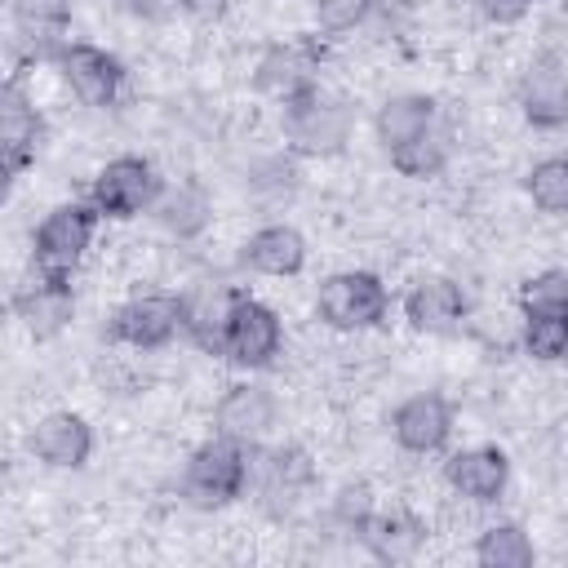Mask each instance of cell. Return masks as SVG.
I'll return each mask as SVG.
<instances>
[{
  "label": "cell",
  "mask_w": 568,
  "mask_h": 568,
  "mask_svg": "<svg viewBox=\"0 0 568 568\" xmlns=\"http://www.w3.org/2000/svg\"><path fill=\"white\" fill-rule=\"evenodd\" d=\"M248 484H253V448L240 439H226L217 430L182 466V497L195 510H222V506L240 501Z\"/></svg>",
  "instance_id": "6da1fadb"
},
{
  "label": "cell",
  "mask_w": 568,
  "mask_h": 568,
  "mask_svg": "<svg viewBox=\"0 0 568 568\" xmlns=\"http://www.w3.org/2000/svg\"><path fill=\"white\" fill-rule=\"evenodd\" d=\"M351 129H355L351 102L324 89H306L293 102H284V138L297 155H337L351 142Z\"/></svg>",
  "instance_id": "7a4b0ae2"
},
{
  "label": "cell",
  "mask_w": 568,
  "mask_h": 568,
  "mask_svg": "<svg viewBox=\"0 0 568 568\" xmlns=\"http://www.w3.org/2000/svg\"><path fill=\"white\" fill-rule=\"evenodd\" d=\"M390 311V293L373 271H337L315 293V315L337 333L377 328Z\"/></svg>",
  "instance_id": "3957f363"
},
{
  "label": "cell",
  "mask_w": 568,
  "mask_h": 568,
  "mask_svg": "<svg viewBox=\"0 0 568 568\" xmlns=\"http://www.w3.org/2000/svg\"><path fill=\"white\" fill-rule=\"evenodd\" d=\"M49 62L62 71V80L71 84V93L80 102H89V106H115L120 93H124V80H129L124 62L111 49L89 44V40H62Z\"/></svg>",
  "instance_id": "277c9868"
},
{
  "label": "cell",
  "mask_w": 568,
  "mask_h": 568,
  "mask_svg": "<svg viewBox=\"0 0 568 568\" xmlns=\"http://www.w3.org/2000/svg\"><path fill=\"white\" fill-rule=\"evenodd\" d=\"M160 178L151 169V160L142 155H115L98 169L93 186H89V204L102 213V217H138L155 204L160 195Z\"/></svg>",
  "instance_id": "5b68a950"
},
{
  "label": "cell",
  "mask_w": 568,
  "mask_h": 568,
  "mask_svg": "<svg viewBox=\"0 0 568 568\" xmlns=\"http://www.w3.org/2000/svg\"><path fill=\"white\" fill-rule=\"evenodd\" d=\"M182 333V297L173 293H138L106 320V337L133 351H164Z\"/></svg>",
  "instance_id": "8992f818"
},
{
  "label": "cell",
  "mask_w": 568,
  "mask_h": 568,
  "mask_svg": "<svg viewBox=\"0 0 568 568\" xmlns=\"http://www.w3.org/2000/svg\"><path fill=\"white\" fill-rule=\"evenodd\" d=\"M320 67H324V44L315 36H293L271 44L257 67H253V84L280 102H293L306 89H320Z\"/></svg>",
  "instance_id": "52a82bcc"
},
{
  "label": "cell",
  "mask_w": 568,
  "mask_h": 568,
  "mask_svg": "<svg viewBox=\"0 0 568 568\" xmlns=\"http://www.w3.org/2000/svg\"><path fill=\"white\" fill-rule=\"evenodd\" d=\"M98 209L93 204H58L44 213V222L36 226L31 235V257L36 266H49V271H75V262L84 257V248L93 244V231H98Z\"/></svg>",
  "instance_id": "ba28073f"
},
{
  "label": "cell",
  "mask_w": 568,
  "mask_h": 568,
  "mask_svg": "<svg viewBox=\"0 0 568 568\" xmlns=\"http://www.w3.org/2000/svg\"><path fill=\"white\" fill-rule=\"evenodd\" d=\"M13 315L27 324L31 337H58L71 315H75V288H71V271H49V266H36L18 293H13Z\"/></svg>",
  "instance_id": "9c48e42d"
},
{
  "label": "cell",
  "mask_w": 568,
  "mask_h": 568,
  "mask_svg": "<svg viewBox=\"0 0 568 568\" xmlns=\"http://www.w3.org/2000/svg\"><path fill=\"white\" fill-rule=\"evenodd\" d=\"M40 142H44V120H40L36 102L27 98L22 80L9 75L0 89V164H4L9 182H18L36 164Z\"/></svg>",
  "instance_id": "30bf717a"
},
{
  "label": "cell",
  "mask_w": 568,
  "mask_h": 568,
  "mask_svg": "<svg viewBox=\"0 0 568 568\" xmlns=\"http://www.w3.org/2000/svg\"><path fill=\"white\" fill-rule=\"evenodd\" d=\"M248 293L235 288V284H222V280H200L182 293V333L209 351V355H222V342H226V328L235 320V306L244 302Z\"/></svg>",
  "instance_id": "8fae6325"
},
{
  "label": "cell",
  "mask_w": 568,
  "mask_h": 568,
  "mask_svg": "<svg viewBox=\"0 0 568 568\" xmlns=\"http://www.w3.org/2000/svg\"><path fill=\"white\" fill-rule=\"evenodd\" d=\"M280 351H284V324H280V315L266 302L244 297L235 306L231 328H226L222 355L231 364H240V368H271Z\"/></svg>",
  "instance_id": "7c38bea8"
},
{
  "label": "cell",
  "mask_w": 568,
  "mask_h": 568,
  "mask_svg": "<svg viewBox=\"0 0 568 568\" xmlns=\"http://www.w3.org/2000/svg\"><path fill=\"white\" fill-rule=\"evenodd\" d=\"M390 435L404 453H439L453 435V404L439 390H417L390 413Z\"/></svg>",
  "instance_id": "4fadbf2b"
},
{
  "label": "cell",
  "mask_w": 568,
  "mask_h": 568,
  "mask_svg": "<svg viewBox=\"0 0 568 568\" xmlns=\"http://www.w3.org/2000/svg\"><path fill=\"white\" fill-rule=\"evenodd\" d=\"M519 111L532 129H564L568 124V71L555 53H541L519 75Z\"/></svg>",
  "instance_id": "5bb4252c"
},
{
  "label": "cell",
  "mask_w": 568,
  "mask_h": 568,
  "mask_svg": "<svg viewBox=\"0 0 568 568\" xmlns=\"http://www.w3.org/2000/svg\"><path fill=\"white\" fill-rule=\"evenodd\" d=\"M27 448L36 453V462H44L53 470H80L93 457V426L80 413L58 408V413H44L31 426Z\"/></svg>",
  "instance_id": "9a60e30c"
},
{
  "label": "cell",
  "mask_w": 568,
  "mask_h": 568,
  "mask_svg": "<svg viewBox=\"0 0 568 568\" xmlns=\"http://www.w3.org/2000/svg\"><path fill=\"white\" fill-rule=\"evenodd\" d=\"M275 417H280V404H275V395H271L266 386H257V382H235V386H226V395H222L217 408H213V430L253 448V444L275 426Z\"/></svg>",
  "instance_id": "2e32d148"
},
{
  "label": "cell",
  "mask_w": 568,
  "mask_h": 568,
  "mask_svg": "<svg viewBox=\"0 0 568 568\" xmlns=\"http://www.w3.org/2000/svg\"><path fill=\"white\" fill-rule=\"evenodd\" d=\"M444 479H448V488H453L457 497L488 506V501H497V497L506 493V484H510V462H506V453L493 448V444L457 448V453H448V462H444Z\"/></svg>",
  "instance_id": "e0dca14e"
},
{
  "label": "cell",
  "mask_w": 568,
  "mask_h": 568,
  "mask_svg": "<svg viewBox=\"0 0 568 568\" xmlns=\"http://www.w3.org/2000/svg\"><path fill=\"white\" fill-rule=\"evenodd\" d=\"M355 537L364 541V550H368L373 559H382V564H408V559L426 546V524H422L413 510L390 506V510H373V515L359 524Z\"/></svg>",
  "instance_id": "ac0fdd59"
},
{
  "label": "cell",
  "mask_w": 568,
  "mask_h": 568,
  "mask_svg": "<svg viewBox=\"0 0 568 568\" xmlns=\"http://www.w3.org/2000/svg\"><path fill=\"white\" fill-rule=\"evenodd\" d=\"M240 262L257 275H280L284 280V275H297L306 266V240L288 222H266L244 240Z\"/></svg>",
  "instance_id": "d6986e66"
},
{
  "label": "cell",
  "mask_w": 568,
  "mask_h": 568,
  "mask_svg": "<svg viewBox=\"0 0 568 568\" xmlns=\"http://www.w3.org/2000/svg\"><path fill=\"white\" fill-rule=\"evenodd\" d=\"M404 315L417 333H453L466 320V293H462V284H453L444 275L422 280L404 297Z\"/></svg>",
  "instance_id": "ffe728a7"
},
{
  "label": "cell",
  "mask_w": 568,
  "mask_h": 568,
  "mask_svg": "<svg viewBox=\"0 0 568 568\" xmlns=\"http://www.w3.org/2000/svg\"><path fill=\"white\" fill-rule=\"evenodd\" d=\"M151 213H155V222H160L169 235L195 240V235H204L209 222H213V200H209V191H204L200 182H173V186H160Z\"/></svg>",
  "instance_id": "44dd1931"
},
{
  "label": "cell",
  "mask_w": 568,
  "mask_h": 568,
  "mask_svg": "<svg viewBox=\"0 0 568 568\" xmlns=\"http://www.w3.org/2000/svg\"><path fill=\"white\" fill-rule=\"evenodd\" d=\"M373 129H377V142L386 151H395V146L413 142V138H422L426 129H435V98H426V93H395V98H386L377 106Z\"/></svg>",
  "instance_id": "7402d4cb"
},
{
  "label": "cell",
  "mask_w": 568,
  "mask_h": 568,
  "mask_svg": "<svg viewBox=\"0 0 568 568\" xmlns=\"http://www.w3.org/2000/svg\"><path fill=\"white\" fill-rule=\"evenodd\" d=\"M253 475H262V493L280 497V501H293L302 488L315 484V466L302 444H280V448L253 457Z\"/></svg>",
  "instance_id": "603a6c76"
},
{
  "label": "cell",
  "mask_w": 568,
  "mask_h": 568,
  "mask_svg": "<svg viewBox=\"0 0 568 568\" xmlns=\"http://www.w3.org/2000/svg\"><path fill=\"white\" fill-rule=\"evenodd\" d=\"M13 22L36 44V58H53L71 27V0H13Z\"/></svg>",
  "instance_id": "cb8c5ba5"
},
{
  "label": "cell",
  "mask_w": 568,
  "mask_h": 568,
  "mask_svg": "<svg viewBox=\"0 0 568 568\" xmlns=\"http://www.w3.org/2000/svg\"><path fill=\"white\" fill-rule=\"evenodd\" d=\"M390 155V164L404 173V178H413V182H426V178H439L444 169H448V160H453V133L448 129H426L422 138H413V142H404V146H395V151H386Z\"/></svg>",
  "instance_id": "d4e9b609"
},
{
  "label": "cell",
  "mask_w": 568,
  "mask_h": 568,
  "mask_svg": "<svg viewBox=\"0 0 568 568\" xmlns=\"http://www.w3.org/2000/svg\"><path fill=\"white\" fill-rule=\"evenodd\" d=\"M475 559L484 568H528L537 559V546L519 524H488L475 537Z\"/></svg>",
  "instance_id": "484cf974"
},
{
  "label": "cell",
  "mask_w": 568,
  "mask_h": 568,
  "mask_svg": "<svg viewBox=\"0 0 568 568\" xmlns=\"http://www.w3.org/2000/svg\"><path fill=\"white\" fill-rule=\"evenodd\" d=\"M519 311L524 315H568V271L546 266L519 284Z\"/></svg>",
  "instance_id": "4316f807"
},
{
  "label": "cell",
  "mask_w": 568,
  "mask_h": 568,
  "mask_svg": "<svg viewBox=\"0 0 568 568\" xmlns=\"http://www.w3.org/2000/svg\"><path fill=\"white\" fill-rule=\"evenodd\" d=\"M528 195L541 213H568V155H546L528 169Z\"/></svg>",
  "instance_id": "83f0119b"
},
{
  "label": "cell",
  "mask_w": 568,
  "mask_h": 568,
  "mask_svg": "<svg viewBox=\"0 0 568 568\" xmlns=\"http://www.w3.org/2000/svg\"><path fill=\"white\" fill-rule=\"evenodd\" d=\"M524 351L541 364L568 359V315H524Z\"/></svg>",
  "instance_id": "f1b7e54d"
},
{
  "label": "cell",
  "mask_w": 568,
  "mask_h": 568,
  "mask_svg": "<svg viewBox=\"0 0 568 568\" xmlns=\"http://www.w3.org/2000/svg\"><path fill=\"white\" fill-rule=\"evenodd\" d=\"M382 0H315V18L324 31H355L359 22H368V13L377 9Z\"/></svg>",
  "instance_id": "f546056e"
},
{
  "label": "cell",
  "mask_w": 568,
  "mask_h": 568,
  "mask_svg": "<svg viewBox=\"0 0 568 568\" xmlns=\"http://www.w3.org/2000/svg\"><path fill=\"white\" fill-rule=\"evenodd\" d=\"M333 515H337L351 532H359V524L373 515V497H368V488H364V484L342 488V493H337V501H333Z\"/></svg>",
  "instance_id": "4dcf8cb0"
},
{
  "label": "cell",
  "mask_w": 568,
  "mask_h": 568,
  "mask_svg": "<svg viewBox=\"0 0 568 568\" xmlns=\"http://www.w3.org/2000/svg\"><path fill=\"white\" fill-rule=\"evenodd\" d=\"M475 9H479V18H488L493 27H515V22L528 18L532 0H475Z\"/></svg>",
  "instance_id": "1f68e13d"
}]
</instances>
